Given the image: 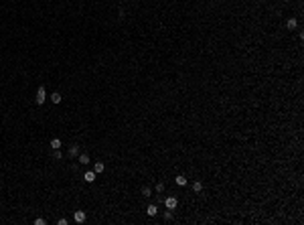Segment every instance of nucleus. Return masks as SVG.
Wrapping results in <instances>:
<instances>
[{
    "label": "nucleus",
    "instance_id": "1a4fd4ad",
    "mask_svg": "<svg viewBox=\"0 0 304 225\" xmlns=\"http://www.w3.org/2000/svg\"><path fill=\"white\" fill-rule=\"evenodd\" d=\"M146 213H148V217H154L156 213H158V207H156V205H148V209H146Z\"/></svg>",
    "mask_w": 304,
    "mask_h": 225
},
{
    "label": "nucleus",
    "instance_id": "f8f14e48",
    "mask_svg": "<svg viewBox=\"0 0 304 225\" xmlns=\"http://www.w3.org/2000/svg\"><path fill=\"white\" fill-rule=\"evenodd\" d=\"M193 191H195V193H201L203 191V183H201V181H195V183H193Z\"/></svg>",
    "mask_w": 304,
    "mask_h": 225
},
{
    "label": "nucleus",
    "instance_id": "39448f33",
    "mask_svg": "<svg viewBox=\"0 0 304 225\" xmlns=\"http://www.w3.org/2000/svg\"><path fill=\"white\" fill-rule=\"evenodd\" d=\"M77 154H79V144H71V146H69V156L73 158V156H77Z\"/></svg>",
    "mask_w": 304,
    "mask_h": 225
},
{
    "label": "nucleus",
    "instance_id": "423d86ee",
    "mask_svg": "<svg viewBox=\"0 0 304 225\" xmlns=\"http://www.w3.org/2000/svg\"><path fill=\"white\" fill-rule=\"evenodd\" d=\"M103 171H106V164L103 162H95L93 164V172L95 174H100V172H103Z\"/></svg>",
    "mask_w": 304,
    "mask_h": 225
},
{
    "label": "nucleus",
    "instance_id": "ddd939ff",
    "mask_svg": "<svg viewBox=\"0 0 304 225\" xmlns=\"http://www.w3.org/2000/svg\"><path fill=\"white\" fill-rule=\"evenodd\" d=\"M175 181H176V184H181V187H185V184H187V178L182 177V174H178V177H176Z\"/></svg>",
    "mask_w": 304,
    "mask_h": 225
},
{
    "label": "nucleus",
    "instance_id": "f257e3e1",
    "mask_svg": "<svg viewBox=\"0 0 304 225\" xmlns=\"http://www.w3.org/2000/svg\"><path fill=\"white\" fill-rule=\"evenodd\" d=\"M45 99H47V89L41 85L39 89H37V97H34V103H39V106H43L45 103Z\"/></svg>",
    "mask_w": 304,
    "mask_h": 225
},
{
    "label": "nucleus",
    "instance_id": "6e6552de",
    "mask_svg": "<svg viewBox=\"0 0 304 225\" xmlns=\"http://www.w3.org/2000/svg\"><path fill=\"white\" fill-rule=\"evenodd\" d=\"M61 99H63V96H61L59 91H53V93H51V102L53 103H61Z\"/></svg>",
    "mask_w": 304,
    "mask_h": 225
},
{
    "label": "nucleus",
    "instance_id": "2eb2a0df",
    "mask_svg": "<svg viewBox=\"0 0 304 225\" xmlns=\"http://www.w3.org/2000/svg\"><path fill=\"white\" fill-rule=\"evenodd\" d=\"M154 189H156V193H162V191H164V183H156Z\"/></svg>",
    "mask_w": 304,
    "mask_h": 225
},
{
    "label": "nucleus",
    "instance_id": "0eeeda50",
    "mask_svg": "<svg viewBox=\"0 0 304 225\" xmlns=\"http://www.w3.org/2000/svg\"><path fill=\"white\" fill-rule=\"evenodd\" d=\"M77 162H81V164H87V162H89V154H85V152L81 154V152H79V154H77Z\"/></svg>",
    "mask_w": 304,
    "mask_h": 225
},
{
    "label": "nucleus",
    "instance_id": "9b49d317",
    "mask_svg": "<svg viewBox=\"0 0 304 225\" xmlns=\"http://www.w3.org/2000/svg\"><path fill=\"white\" fill-rule=\"evenodd\" d=\"M49 146H51V148H53V150H59V148H61V140H59V138H53V140H51V144H49Z\"/></svg>",
    "mask_w": 304,
    "mask_h": 225
},
{
    "label": "nucleus",
    "instance_id": "4468645a",
    "mask_svg": "<svg viewBox=\"0 0 304 225\" xmlns=\"http://www.w3.org/2000/svg\"><path fill=\"white\" fill-rule=\"evenodd\" d=\"M142 195H144V197H150V195H152V189H150V187H142Z\"/></svg>",
    "mask_w": 304,
    "mask_h": 225
},
{
    "label": "nucleus",
    "instance_id": "7ed1b4c3",
    "mask_svg": "<svg viewBox=\"0 0 304 225\" xmlns=\"http://www.w3.org/2000/svg\"><path fill=\"white\" fill-rule=\"evenodd\" d=\"M95 178H97V174H95L93 171H87L85 174H83V181H85V183H93Z\"/></svg>",
    "mask_w": 304,
    "mask_h": 225
},
{
    "label": "nucleus",
    "instance_id": "a211bd4d",
    "mask_svg": "<svg viewBox=\"0 0 304 225\" xmlns=\"http://www.w3.org/2000/svg\"><path fill=\"white\" fill-rule=\"evenodd\" d=\"M53 156L57 158V160H61V158H63V154H61V150H55V152H53Z\"/></svg>",
    "mask_w": 304,
    "mask_h": 225
},
{
    "label": "nucleus",
    "instance_id": "6ab92c4d",
    "mask_svg": "<svg viewBox=\"0 0 304 225\" xmlns=\"http://www.w3.org/2000/svg\"><path fill=\"white\" fill-rule=\"evenodd\" d=\"M57 223H59V225H67V219H65V217H61L59 221H57Z\"/></svg>",
    "mask_w": 304,
    "mask_h": 225
},
{
    "label": "nucleus",
    "instance_id": "f3484780",
    "mask_svg": "<svg viewBox=\"0 0 304 225\" xmlns=\"http://www.w3.org/2000/svg\"><path fill=\"white\" fill-rule=\"evenodd\" d=\"M45 223H47V221H45V219H43V217L34 219V225H45Z\"/></svg>",
    "mask_w": 304,
    "mask_h": 225
},
{
    "label": "nucleus",
    "instance_id": "20e7f679",
    "mask_svg": "<svg viewBox=\"0 0 304 225\" xmlns=\"http://www.w3.org/2000/svg\"><path fill=\"white\" fill-rule=\"evenodd\" d=\"M164 205H166V209H175L176 205H178V201H176L175 197H168L166 201H164Z\"/></svg>",
    "mask_w": 304,
    "mask_h": 225
},
{
    "label": "nucleus",
    "instance_id": "f03ea898",
    "mask_svg": "<svg viewBox=\"0 0 304 225\" xmlns=\"http://www.w3.org/2000/svg\"><path fill=\"white\" fill-rule=\"evenodd\" d=\"M73 219H75V223H85V211H75V215H73Z\"/></svg>",
    "mask_w": 304,
    "mask_h": 225
},
{
    "label": "nucleus",
    "instance_id": "dca6fc26",
    "mask_svg": "<svg viewBox=\"0 0 304 225\" xmlns=\"http://www.w3.org/2000/svg\"><path fill=\"white\" fill-rule=\"evenodd\" d=\"M164 219H166V221H170V219H172V209H168V211H164Z\"/></svg>",
    "mask_w": 304,
    "mask_h": 225
},
{
    "label": "nucleus",
    "instance_id": "9d476101",
    "mask_svg": "<svg viewBox=\"0 0 304 225\" xmlns=\"http://www.w3.org/2000/svg\"><path fill=\"white\" fill-rule=\"evenodd\" d=\"M286 27L290 28V31H294V28L298 27V21H296V18H288V22H286Z\"/></svg>",
    "mask_w": 304,
    "mask_h": 225
}]
</instances>
